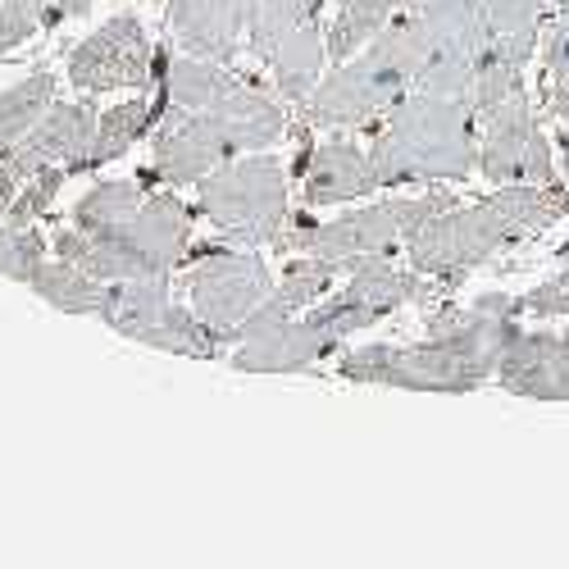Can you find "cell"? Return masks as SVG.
Returning <instances> with one entry per match:
<instances>
[{
  "label": "cell",
  "instance_id": "1",
  "mask_svg": "<svg viewBox=\"0 0 569 569\" xmlns=\"http://www.w3.org/2000/svg\"><path fill=\"white\" fill-rule=\"evenodd\" d=\"M515 315V297L488 292L469 306H456L447 297L429 301V333L410 347H356L342 351L338 373L347 383H369V388H401V392H473L488 378H497V356L501 338Z\"/></svg>",
  "mask_w": 569,
  "mask_h": 569
},
{
  "label": "cell",
  "instance_id": "2",
  "mask_svg": "<svg viewBox=\"0 0 569 569\" xmlns=\"http://www.w3.org/2000/svg\"><path fill=\"white\" fill-rule=\"evenodd\" d=\"M565 214H569V187L501 182L483 201H456V206L438 210L433 219H423L406 237V256H410V269L429 273L447 292H456L460 282L479 264H488L497 251L529 242V237L547 232Z\"/></svg>",
  "mask_w": 569,
  "mask_h": 569
},
{
  "label": "cell",
  "instance_id": "3",
  "mask_svg": "<svg viewBox=\"0 0 569 569\" xmlns=\"http://www.w3.org/2000/svg\"><path fill=\"white\" fill-rule=\"evenodd\" d=\"M288 137V114L264 87L242 82L210 110L169 106L156 123V164L137 169L151 187H197L214 169L269 151Z\"/></svg>",
  "mask_w": 569,
  "mask_h": 569
},
{
  "label": "cell",
  "instance_id": "4",
  "mask_svg": "<svg viewBox=\"0 0 569 569\" xmlns=\"http://www.w3.org/2000/svg\"><path fill=\"white\" fill-rule=\"evenodd\" d=\"M369 160L383 187L460 182L479 169V114L465 97L410 91L378 119Z\"/></svg>",
  "mask_w": 569,
  "mask_h": 569
},
{
  "label": "cell",
  "instance_id": "5",
  "mask_svg": "<svg viewBox=\"0 0 569 569\" xmlns=\"http://www.w3.org/2000/svg\"><path fill=\"white\" fill-rule=\"evenodd\" d=\"M56 256L73 260L78 269L97 273L101 282L128 278H173L192 260V206H182L178 187H156L119 228L87 237L64 223L51 242Z\"/></svg>",
  "mask_w": 569,
  "mask_h": 569
},
{
  "label": "cell",
  "instance_id": "6",
  "mask_svg": "<svg viewBox=\"0 0 569 569\" xmlns=\"http://www.w3.org/2000/svg\"><path fill=\"white\" fill-rule=\"evenodd\" d=\"M410 91H415L410 46L401 28L388 23L365 51H356L328 78H319L315 91L297 106V114H301V128H328V132L373 128Z\"/></svg>",
  "mask_w": 569,
  "mask_h": 569
},
{
  "label": "cell",
  "instance_id": "7",
  "mask_svg": "<svg viewBox=\"0 0 569 569\" xmlns=\"http://www.w3.org/2000/svg\"><path fill=\"white\" fill-rule=\"evenodd\" d=\"M392 23L410 46L415 91L469 101L473 69H479L488 41L483 0H406V10Z\"/></svg>",
  "mask_w": 569,
  "mask_h": 569
},
{
  "label": "cell",
  "instance_id": "8",
  "mask_svg": "<svg viewBox=\"0 0 569 569\" xmlns=\"http://www.w3.org/2000/svg\"><path fill=\"white\" fill-rule=\"evenodd\" d=\"M197 210L237 247H278L292 219L288 164L278 156H242L197 182Z\"/></svg>",
  "mask_w": 569,
  "mask_h": 569
},
{
  "label": "cell",
  "instance_id": "9",
  "mask_svg": "<svg viewBox=\"0 0 569 569\" xmlns=\"http://www.w3.org/2000/svg\"><path fill=\"white\" fill-rule=\"evenodd\" d=\"M438 297H447V288L433 282L429 273L401 269L392 256H360V260H351L347 282H338L323 301H315L301 315L310 319V328L328 347L342 351L360 328H373L378 319L397 315L401 306H429Z\"/></svg>",
  "mask_w": 569,
  "mask_h": 569
},
{
  "label": "cell",
  "instance_id": "10",
  "mask_svg": "<svg viewBox=\"0 0 569 569\" xmlns=\"http://www.w3.org/2000/svg\"><path fill=\"white\" fill-rule=\"evenodd\" d=\"M460 197L447 192V187H433L423 197H383V201H369L360 210H347L328 223H315V219H301V228L288 223V232L278 237L282 251L292 256H323V260H360V256H392L397 242L423 223L433 219L438 210L456 206Z\"/></svg>",
  "mask_w": 569,
  "mask_h": 569
},
{
  "label": "cell",
  "instance_id": "11",
  "mask_svg": "<svg viewBox=\"0 0 569 569\" xmlns=\"http://www.w3.org/2000/svg\"><path fill=\"white\" fill-rule=\"evenodd\" d=\"M273 282L278 278L264 264V256L206 242L192 247V260H187V306L223 351L242 338V323L264 306Z\"/></svg>",
  "mask_w": 569,
  "mask_h": 569
},
{
  "label": "cell",
  "instance_id": "12",
  "mask_svg": "<svg viewBox=\"0 0 569 569\" xmlns=\"http://www.w3.org/2000/svg\"><path fill=\"white\" fill-rule=\"evenodd\" d=\"M328 0H256L251 56L269 69L288 106H301L328 64V32L319 28Z\"/></svg>",
  "mask_w": 569,
  "mask_h": 569
},
{
  "label": "cell",
  "instance_id": "13",
  "mask_svg": "<svg viewBox=\"0 0 569 569\" xmlns=\"http://www.w3.org/2000/svg\"><path fill=\"white\" fill-rule=\"evenodd\" d=\"M101 323L114 328L119 338L156 347L164 356H187V360H210L219 342L210 328L173 297V278H128L110 282V297L101 310Z\"/></svg>",
  "mask_w": 569,
  "mask_h": 569
},
{
  "label": "cell",
  "instance_id": "14",
  "mask_svg": "<svg viewBox=\"0 0 569 569\" xmlns=\"http://www.w3.org/2000/svg\"><path fill=\"white\" fill-rule=\"evenodd\" d=\"M64 73L78 97L151 91L160 82V51L151 46L141 14H114L73 46L64 60Z\"/></svg>",
  "mask_w": 569,
  "mask_h": 569
},
{
  "label": "cell",
  "instance_id": "15",
  "mask_svg": "<svg viewBox=\"0 0 569 569\" xmlns=\"http://www.w3.org/2000/svg\"><path fill=\"white\" fill-rule=\"evenodd\" d=\"M547 6L551 0H483L488 41H483V56H479L473 87H469L473 114H488L506 97L525 91V69L533 64L538 46H542Z\"/></svg>",
  "mask_w": 569,
  "mask_h": 569
},
{
  "label": "cell",
  "instance_id": "16",
  "mask_svg": "<svg viewBox=\"0 0 569 569\" xmlns=\"http://www.w3.org/2000/svg\"><path fill=\"white\" fill-rule=\"evenodd\" d=\"M483 137H479V173L501 187V182H556L551 164V137L542 132L529 91L506 97L488 114H479Z\"/></svg>",
  "mask_w": 569,
  "mask_h": 569
},
{
  "label": "cell",
  "instance_id": "17",
  "mask_svg": "<svg viewBox=\"0 0 569 569\" xmlns=\"http://www.w3.org/2000/svg\"><path fill=\"white\" fill-rule=\"evenodd\" d=\"M497 383L529 401H569V328H525L510 319L501 356H497Z\"/></svg>",
  "mask_w": 569,
  "mask_h": 569
},
{
  "label": "cell",
  "instance_id": "18",
  "mask_svg": "<svg viewBox=\"0 0 569 569\" xmlns=\"http://www.w3.org/2000/svg\"><path fill=\"white\" fill-rule=\"evenodd\" d=\"M97 123H101V110L91 106V97H82V101H51V110L32 123V132L19 141V151L6 164L19 178H32L46 164H64L69 178H73L78 164L91 151V141H97Z\"/></svg>",
  "mask_w": 569,
  "mask_h": 569
},
{
  "label": "cell",
  "instance_id": "19",
  "mask_svg": "<svg viewBox=\"0 0 569 569\" xmlns=\"http://www.w3.org/2000/svg\"><path fill=\"white\" fill-rule=\"evenodd\" d=\"M256 23V0H169V32L187 56L232 64Z\"/></svg>",
  "mask_w": 569,
  "mask_h": 569
},
{
  "label": "cell",
  "instance_id": "20",
  "mask_svg": "<svg viewBox=\"0 0 569 569\" xmlns=\"http://www.w3.org/2000/svg\"><path fill=\"white\" fill-rule=\"evenodd\" d=\"M297 173L306 178L301 197H306L310 210H333V206L369 201L373 192H383L369 151H360L347 137H323L319 147H306Z\"/></svg>",
  "mask_w": 569,
  "mask_h": 569
},
{
  "label": "cell",
  "instance_id": "21",
  "mask_svg": "<svg viewBox=\"0 0 569 569\" xmlns=\"http://www.w3.org/2000/svg\"><path fill=\"white\" fill-rule=\"evenodd\" d=\"M323 356H338V351L315 333L306 315H292L242 333L228 360L242 373H301V369H315Z\"/></svg>",
  "mask_w": 569,
  "mask_h": 569
},
{
  "label": "cell",
  "instance_id": "22",
  "mask_svg": "<svg viewBox=\"0 0 569 569\" xmlns=\"http://www.w3.org/2000/svg\"><path fill=\"white\" fill-rule=\"evenodd\" d=\"M164 56H169V51H160V73H164ZM164 110H169L164 78H160V87H151V91H137L132 101L110 106V110L101 114V123H97V141H91V151H87V160L78 164V173H97V169L114 164L119 156H128L141 137H151V128L164 119Z\"/></svg>",
  "mask_w": 569,
  "mask_h": 569
},
{
  "label": "cell",
  "instance_id": "23",
  "mask_svg": "<svg viewBox=\"0 0 569 569\" xmlns=\"http://www.w3.org/2000/svg\"><path fill=\"white\" fill-rule=\"evenodd\" d=\"M28 288H32L46 306H56L60 315H91V319H101L106 297H110V282H101L97 273L78 269V264L64 260V256H46V260L32 269Z\"/></svg>",
  "mask_w": 569,
  "mask_h": 569
},
{
  "label": "cell",
  "instance_id": "24",
  "mask_svg": "<svg viewBox=\"0 0 569 569\" xmlns=\"http://www.w3.org/2000/svg\"><path fill=\"white\" fill-rule=\"evenodd\" d=\"M160 78H164V91H169V106H182V110H210V106H219L223 97H232V91L247 82L228 64H214V60H201V56H187V60H169L164 56V73Z\"/></svg>",
  "mask_w": 569,
  "mask_h": 569
},
{
  "label": "cell",
  "instance_id": "25",
  "mask_svg": "<svg viewBox=\"0 0 569 569\" xmlns=\"http://www.w3.org/2000/svg\"><path fill=\"white\" fill-rule=\"evenodd\" d=\"M56 91H60V82L46 69H37V73H28L14 87L0 91V164L19 151V141L32 132V123L51 110Z\"/></svg>",
  "mask_w": 569,
  "mask_h": 569
},
{
  "label": "cell",
  "instance_id": "26",
  "mask_svg": "<svg viewBox=\"0 0 569 569\" xmlns=\"http://www.w3.org/2000/svg\"><path fill=\"white\" fill-rule=\"evenodd\" d=\"M156 192V187L147 182V178H110V182H97L91 192L73 206V214H69V223L78 228V232H87V237H101V232H110V228H119L128 214H137V206L147 201Z\"/></svg>",
  "mask_w": 569,
  "mask_h": 569
},
{
  "label": "cell",
  "instance_id": "27",
  "mask_svg": "<svg viewBox=\"0 0 569 569\" xmlns=\"http://www.w3.org/2000/svg\"><path fill=\"white\" fill-rule=\"evenodd\" d=\"M401 10L406 0H342L333 28H328V64H342L356 51H365Z\"/></svg>",
  "mask_w": 569,
  "mask_h": 569
},
{
  "label": "cell",
  "instance_id": "28",
  "mask_svg": "<svg viewBox=\"0 0 569 569\" xmlns=\"http://www.w3.org/2000/svg\"><path fill=\"white\" fill-rule=\"evenodd\" d=\"M69 182V169L64 164H46L37 169L32 178H23V192H14V201L6 206V219L10 223H41L56 214V201Z\"/></svg>",
  "mask_w": 569,
  "mask_h": 569
},
{
  "label": "cell",
  "instance_id": "29",
  "mask_svg": "<svg viewBox=\"0 0 569 569\" xmlns=\"http://www.w3.org/2000/svg\"><path fill=\"white\" fill-rule=\"evenodd\" d=\"M46 256H51V242L41 237L37 223H0V278L28 282Z\"/></svg>",
  "mask_w": 569,
  "mask_h": 569
},
{
  "label": "cell",
  "instance_id": "30",
  "mask_svg": "<svg viewBox=\"0 0 569 569\" xmlns=\"http://www.w3.org/2000/svg\"><path fill=\"white\" fill-rule=\"evenodd\" d=\"M515 315L519 319H569V273H556L547 282H538L533 292L515 297Z\"/></svg>",
  "mask_w": 569,
  "mask_h": 569
},
{
  "label": "cell",
  "instance_id": "31",
  "mask_svg": "<svg viewBox=\"0 0 569 569\" xmlns=\"http://www.w3.org/2000/svg\"><path fill=\"white\" fill-rule=\"evenodd\" d=\"M542 78L556 82V78H569V0L556 6V19L542 37Z\"/></svg>",
  "mask_w": 569,
  "mask_h": 569
},
{
  "label": "cell",
  "instance_id": "32",
  "mask_svg": "<svg viewBox=\"0 0 569 569\" xmlns=\"http://www.w3.org/2000/svg\"><path fill=\"white\" fill-rule=\"evenodd\" d=\"M32 32H41V23L19 6V0H0V60L10 51H19L23 41H32Z\"/></svg>",
  "mask_w": 569,
  "mask_h": 569
},
{
  "label": "cell",
  "instance_id": "33",
  "mask_svg": "<svg viewBox=\"0 0 569 569\" xmlns=\"http://www.w3.org/2000/svg\"><path fill=\"white\" fill-rule=\"evenodd\" d=\"M19 6L41 23V28H60L69 19H82L101 6V0H19Z\"/></svg>",
  "mask_w": 569,
  "mask_h": 569
},
{
  "label": "cell",
  "instance_id": "34",
  "mask_svg": "<svg viewBox=\"0 0 569 569\" xmlns=\"http://www.w3.org/2000/svg\"><path fill=\"white\" fill-rule=\"evenodd\" d=\"M19 182H23V178H19V173H14L10 164H0V214H6V206L14 201V192H19Z\"/></svg>",
  "mask_w": 569,
  "mask_h": 569
},
{
  "label": "cell",
  "instance_id": "35",
  "mask_svg": "<svg viewBox=\"0 0 569 569\" xmlns=\"http://www.w3.org/2000/svg\"><path fill=\"white\" fill-rule=\"evenodd\" d=\"M560 160H565V187H569V132L560 137Z\"/></svg>",
  "mask_w": 569,
  "mask_h": 569
}]
</instances>
